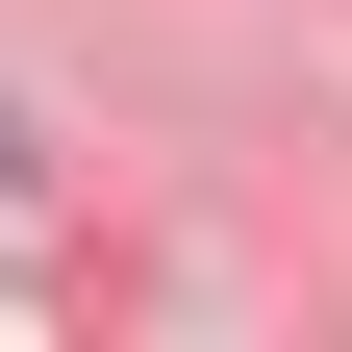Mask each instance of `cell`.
<instances>
[{
    "instance_id": "obj_1",
    "label": "cell",
    "mask_w": 352,
    "mask_h": 352,
    "mask_svg": "<svg viewBox=\"0 0 352 352\" xmlns=\"http://www.w3.org/2000/svg\"><path fill=\"white\" fill-rule=\"evenodd\" d=\"M0 176H25V126H0Z\"/></svg>"
}]
</instances>
